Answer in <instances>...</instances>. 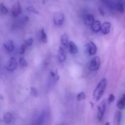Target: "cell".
<instances>
[{
    "instance_id": "4",
    "label": "cell",
    "mask_w": 125,
    "mask_h": 125,
    "mask_svg": "<svg viewBox=\"0 0 125 125\" xmlns=\"http://www.w3.org/2000/svg\"><path fill=\"white\" fill-rule=\"evenodd\" d=\"M21 11V4L19 1H17L14 3L11 9V14L14 17L18 16Z\"/></svg>"
},
{
    "instance_id": "24",
    "label": "cell",
    "mask_w": 125,
    "mask_h": 125,
    "mask_svg": "<svg viewBox=\"0 0 125 125\" xmlns=\"http://www.w3.org/2000/svg\"><path fill=\"white\" fill-rule=\"evenodd\" d=\"M30 93L31 95L34 97H36L38 96V94L37 90L35 88L33 87L31 88Z\"/></svg>"
},
{
    "instance_id": "18",
    "label": "cell",
    "mask_w": 125,
    "mask_h": 125,
    "mask_svg": "<svg viewBox=\"0 0 125 125\" xmlns=\"http://www.w3.org/2000/svg\"><path fill=\"white\" fill-rule=\"evenodd\" d=\"M45 117V113H43L36 120L34 125H42L44 121Z\"/></svg>"
},
{
    "instance_id": "2",
    "label": "cell",
    "mask_w": 125,
    "mask_h": 125,
    "mask_svg": "<svg viewBox=\"0 0 125 125\" xmlns=\"http://www.w3.org/2000/svg\"><path fill=\"white\" fill-rule=\"evenodd\" d=\"M100 58L99 57H94L91 61L89 65V69L91 71H94L98 69L100 65Z\"/></svg>"
},
{
    "instance_id": "3",
    "label": "cell",
    "mask_w": 125,
    "mask_h": 125,
    "mask_svg": "<svg viewBox=\"0 0 125 125\" xmlns=\"http://www.w3.org/2000/svg\"><path fill=\"white\" fill-rule=\"evenodd\" d=\"M106 103L105 100L103 101L98 107V119L100 122L102 120L103 116L104 115Z\"/></svg>"
},
{
    "instance_id": "14",
    "label": "cell",
    "mask_w": 125,
    "mask_h": 125,
    "mask_svg": "<svg viewBox=\"0 0 125 125\" xmlns=\"http://www.w3.org/2000/svg\"><path fill=\"white\" fill-rule=\"evenodd\" d=\"M91 26L92 30L95 32H98L101 30V24L100 21H95Z\"/></svg>"
},
{
    "instance_id": "6",
    "label": "cell",
    "mask_w": 125,
    "mask_h": 125,
    "mask_svg": "<svg viewBox=\"0 0 125 125\" xmlns=\"http://www.w3.org/2000/svg\"><path fill=\"white\" fill-rule=\"evenodd\" d=\"M17 66V61L15 58L11 57L7 65V69L10 71H14Z\"/></svg>"
},
{
    "instance_id": "31",
    "label": "cell",
    "mask_w": 125,
    "mask_h": 125,
    "mask_svg": "<svg viewBox=\"0 0 125 125\" xmlns=\"http://www.w3.org/2000/svg\"><path fill=\"white\" fill-rule=\"evenodd\" d=\"M24 19L25 21H28V20H29V18H28V17L26 16L25 17H24Z\"/></svg>"
},
{
    "instance_id": "8",
    "label": "cell",
    "mask_w": 125,
    "mask_h": 125,
    "mask_svg": "<svg viewBox=\"0 0 125 125\" xmlns=\"http://www.w3.org/2000/svg\"><path fill=\"white\" fill-rule=\"evenodd\" d=\"M95 21L94 16L93 14H86L84 17V22L85 24L88 26L92 25Z\"/></svg>"
},
{
    "instance_id": "5",
    "label": "cell",
    "mask_w": 125,
    "mask_h": 125,
    "mask_svg": "<svg viewBox=\"0 0 125 125\" xmlns=\"http://www.w3.org/2000/svg\"><path fill=\"white\" fill-rule=\"evenodd\" d=\"M64 20V15L62 13L58 12L54 15V22L56 25H61L62 24Z\"/></svg>"
},
{
    "instance_id": "28",
    "label": "cell",
    "mask_w": 125,
    "mask_h": 125,
    "mask_svg": "<svg viewBox=\"0 0 125 125\" xmlns=\"http://www.w3.org/2000/svg\"><path fill=\"white\" fill-rule=\"evenodd\" d=\"M27 10L28 11L32 12V13H35L37 14H39L38 11L36 10L33 7H32V6H29V7H27Z\"/></svg>"
},
{
    "instance_id": "33",
    "label": "cell",
    "mask_w": 125,
    "mask_h": 125,
    "mask_svg": "<svg viewBox=\"0 0 125 125\" xmlns=\"http://www.w3.org/2000/svg\"><path fill=\"white\" fill-rule=\"evenodd\" d=\"M91 107L93 108L94 106V103H92L91 102Z\"/></svg>"
},
{
    "instance_id": "32",
    "label": "cell",
    "mask_w": 125,
    "mask_h": 125,
    "mask_svg": "<svg viewBox=\"0 0 125 125\" xmlns=\"http://www.w3.org/2000/svg\"><path fill=\"white\" fill-rule=\"evenodd\" d=\"M110 125V123L109 122H106V123L104 125Z\"/></svg>"
},
{
    "instance_id": "21",
    "label": "cell",
    "mask_w": 125,
    "mask_h": 125,
    "mask_svg": "<svg viewBox=\"0 0 125 125\" xmlns=\"http://www.w3.org/2000/svg\"><path fill=\"white\" fill-rule=\"evenodd\" d=\"M61 42L63 45L65 46L67 45L68 43V39L66 34H64L61 36Z\"/></svg>"
},
{
    "instance_id": "12",
    "label": "cell",
    "mask_w": 125,
    "mask_h": 125,
    "mask_svg": "<svg viewBox=\"0 0 125 125\" xmlns=\"http://www.w3.org/2000/svg\"><path fill=\"white\" fill-rule=\"evenodd\" d=\"M122 115L120 111H117L115 113L113 121V125H120L121 121Z\"/></svg>"
},
{
    "instance_id": "26",
    "label": "cell",
    "mask_w": 125,
    "mask_h": 125,
    "mask_svg": "<svg viewBox=\"0 0 125 125\" xmlns=\"http://www.w3.org/2000/svg\"><path fill=\"white\" fill-rule=\"evenodd\" d=\"M27 46L25 44H22L20 46V48L19 50V52L21 54H23L25 52V50H26Z\"/></svg>"
},
{
    "instance_id": "19",
    "label": "cell",
    "mask_w": 125,
    "mask_h": 125,
    "mask_svg": "<svg viewBox=\"0 0 125 125\" xmlns=\"http://www.w3.org/2000/svg\"><path fill=\"white\" fill-rule=\"evenodd\" d=\"M50 78L51 80L53 81H57L59 79V76L57 72H55L54 71H51L50 72Z\"/></svg>"
},
{
    "instance_id": "10",
    "label": "cell",
    "mask_w": 125,
    "mask_h": 125,
    "mask_svg": "<svg viewBox=\"0 0 125 125\" xmlns=\"http://www.w3.org/2000/svg\"><path fill=\"white\" fill-rule=\"evenodd\" d=\"M69 51L72 54H77L78 52V49L76 44L72 41H70L69 43Z\"/></svg>"
},
{
    "instance_id": "34",
    "label": "cell",
    "mask_w": 125,
    "mask_h": 125,
    "mask_svg": "<svg viewBox=\"0 0 125 125\" xmlns=\"http://www.w3.org/2000/svg\"><path fill=\"white\" fill-rule=\"evenodd\" d=\"M59 125H66L65 124H60Z\"/></svg>"
},
{
    "instance_id": "27",
    "label": "cell",
    "mask_w": 125,
    "mask_h": 125,
    "mask_svg": "<svg viewBox=\"0 0 125 125\" xmlns=\"http://www.w3.org/2000/svg\"><path fill=\"white\" fill-rule=\"evenodd\" d=\"M20 65L23 67L27 66L28 65L27 62L26 61V60L23 57L21 58L20 60Z\"/></svg>"
},
{
    "instance_id": "1",
    "label": "cell",
    "mask_w": 125,
    "mask_h": 125,
    "mask_svg": "<svg viewBox=\"0 0 125 125\" xmlns=\"http://www.w3.org/2000/svg\"><path fill=\"white\" fill-rule=\"evenodd\" d=\"M107 81L104 79L100 81L94 91L93 98L96 101H98L101 98L104 93L106 87Z\"/></svg>"
},
{
    "instance_id": "29",
    "label": "cell",
    "mask_w": 125,
    "mask_h": 125,
    "mask_svg": "<svg viewBox=\"0 0 125 125\" xmlns=\"http://www.w3.org/2000/svg\"><path fill=\"white\" fill-rule=\"evenodd\" d=\"M115 96L113 94H111L109 95V97L108 98V104H110L111 103H112L114 101H115Z\"/></svg>"
},
{
    "instance_id": "11",
    "label": "cell",
    "mask_w": 125,
    "mask_h": 125,
    "mask_svg": "<svg viewBox=\"0 0 125 125\" xmlns=\"http://www.w3.org/2000/svg\"><path fill=\"white\" fill-rule=\"evenodd\" d=\"M117 106L121 110L124 109L125 107V96L123 94L118 99L117 104Z\"/></svg>"
},
{
    "instance_id": "23",
    "label": "cell",
    "mask_w": 125,
    "mask_h": 125,
    "mask_svg": "<svg viewBox=\"0 0 125 125\" xmlns=\"http://www.w3.org/2000/svg\"><path fill=\"white\" fill-rule=\"evenodd\" d=\"M0 9L1 12L3 14H4L7 13L8 11V9L5 6L4 4H3V3H1L0 5Z\"/></svg>"
},
{
    "instance_id": "22",
    "label": "cell",
    "mask_w": 125,
    "mask_h": 125,
    "mask_svg": "<svg viewBox=\"0 0 125 125\" xmlns=\"http://www.w3.org/2000/svg\"><path fill=\"white\" fill-rule=\"evenodd\" d=\"M85 98V94L84 92H81L77 96V98L79 101H82Z\"/></svg>"
},
{
    "instance_id": "30",
    "label": "cell",
    "mask_w": 125,
    "mask_h": 125,
    "mask_svg": "<svg viewBox=\"0 0 125 125\" xmlns=\"http://www.w3.org/2000/svg\"><path fill=\"white\" fill-rule=\"evenodd\" d=\"M99 12H100V13L102 15H104V11H103V10L101 9V8H99Z\"/></svg>"
},
{
    "instance_id": "20",
    "label": "cell",
    "mask_w": 125,
    "mask_h": 125,
    "mask_svg": "<svg viewBox=\"0 0 125 125\" xmlns=\"http://www.w3.org/2000/svg\"><path fill=\"white\" fill-rule=\"evenodd\" d=\"M41 39L42 41L44 43H46L47 42V36L44 29H42L41 31Z\"/></svg>"
},
{
    "instance_id": "9",
    "label": "cell",
    "mask_w": 125,
    "mask_h": 125,
    "mask_svg": "<svg viewBox=\"0 0 125 125\" xmlns=\"http://www.w3.org/2000/svg\"><path fill=\"white\" fill-rule=\"evenodd\" d=\"M97 51V47L93 42L89 43L88 45V52L91 55H94L96 53Z\"/></svg>"
},
{
    "instance_id": "16",
    "label": "cell",
    "mask_w": 125,
    "mask_h": 125,
    "mask_svg": "<svg viewBox=\"0 0 125 125\" xmlns=\"http://www.w3.org/2000/svg\"><path fill=\"white\" fill-rule=\"evenodd\" d=\"M3 46L6 49L9 51H13L14 49V45L13 41H9L3 44Z\"/></svg>"
},
{
    "instance_id": "17",
    "label": "cell",
    "mask_w": 125,
    "mask_h": 125,
    "mask_svg": "<svg viewBox=\"0 0 125 125\" xmlns=\"http://www.w3.org/2000/svg\"><path fill=\"white\" fill-rule=\"evenodd\" d=\"M12 118V115L10 113L7 112L4 115L3 120L6 124H8L10 123Z\"/></svg>"
},
{
    "instance_id": "13",
    "label": "cell",
    "mask_w": 125,
    "mask_h": 125,
    "mask_svg": "<svg viewBox=\"0 0 125 125\" xmlns=\"http://www.w3.org/2000/svg\"><path fill=\"white\" fill-rule=\"evenodd\" d=\"M114 9L121 13H123L124 11L123 3L122 1H118L116 3H115Z\"/></svg>"
},
{
    "instance_id": "15",
    "label": "cell",
    "mask_w": 125,
    "mask_h": 125,
    "mask_svg": "<svg viewBox=\"0 0 125 125\" xmlns=\"http://www.w3.org/2000/svg\"><path fill=\"white\" fill-rule=\"evenodd\" d=\"M58 58L60 62L65 61L66 59V55L64 50L62 47H60L58 51Z\"/></svg>"
},
{
    "instance_id": "25",
    "label": "cell",
    "mask_w": 125,
    "mask_h": 125,
    "mask_svg": "<svg viewBox=\"0 0 125 125\" xmlns=\"http://www.w3.org/2000/svg\"><path fill=\"white\" fill-rule=\"evenodd\" d=\"M33 38H30L28 39L25 41V44L27 46H31L33 44Z\"/></svg>"
},
{
    "instance_id": "7",
    "label": "cell",
    "mask_w": 125,
    "mask_h": 125,
    "mask_svg": "<svg viewBox=\"0 0 125 125\" xmlns=\"http://www.w3.org/2000/svg\"><path fill=\"white\" fill-rule=\"evenodd\" d=\"M111 24L108 22H104L101 27L102 32L104 35H107L109 33L111 29Z\"/></svg>"
}]
</instances>
